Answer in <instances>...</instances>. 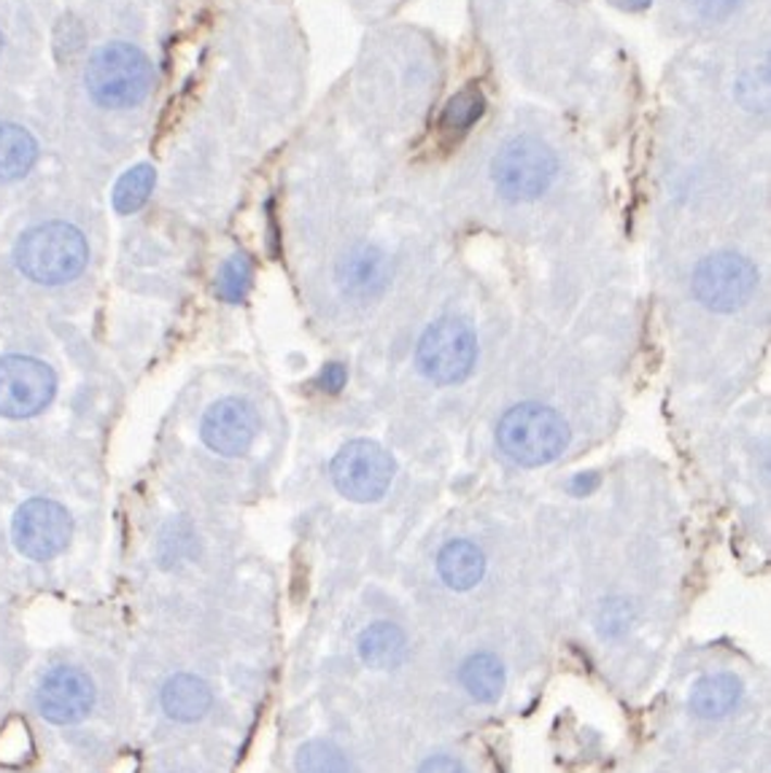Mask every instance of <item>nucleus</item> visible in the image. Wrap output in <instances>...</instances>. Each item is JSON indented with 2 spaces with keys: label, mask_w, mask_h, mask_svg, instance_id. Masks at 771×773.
<instances>
[{
  "label": "nucleus",
  "mask_w": 771,
  "mask_h": 773,
  "mask_svg": "<svg viewBox=\"0 0 771 773\" xmlns=\"http://www.w3.org/2000/svg\"><path fill=\"white\" fill-rule=\"evenodd\" d=\"M496 442L510 461L521 467H545L569 445V426L545 405H516L496 426Z\"/></svg>",
  "instance_id": "obj_1"
},
{
  "label": "nucleus",
  "mask_w": 771,
  "mask_h": 773,
  "mask_svg": "<svg viewBox=\"0 0 771 773\" xmlns=\"http://www.w3.org/2000/svg\"><path fill=\"white\" fill-rule=\"evenodd\" d=\"M16 265L27 278L38 283L74 281L87 265V240L76 227L49 221L27 229L16 243Z\"/></svg>",
  "instance_id": "obj_2"
},
{
  "label": "nucleus",
  "mask_w": 771,
  "mask_h": 773,
  "mask_svg": "<svg viewBox=\"0 0 771 773\" xmlns=\"http://www.w3.org/2000/svg\"><path fill=\"white\" fill-rule=\"evenodd\" d=\"M152 87V63L130 43H109L89 58L87 89L105 109H130L143 103Z\"/></svg>",
  "instance_id": "obj_3"
},
{
  "label": "nucleus",
  "mask_w": 771,
  "mask_h": 773,
  "mask_svg": "<svg viewBox=\"0 0 771 773\" xmlns=\"http://www.w3.org/2000/svg\"><path fill=\"white\" fill-rule=\"evenodd\" d=\"M556 154L538 138L529 136L507 141L491 165L496 189L502 198L513 200V203H527V200H538L540 194H545L556 178Z\"/></svg>",
  "instance_id": "obj_4"
},
{
  "label": "nucleus",
  "mask_w": 771,
  "mask_h": 773,
  "mask_svg": "<svg viewBox=\"0 0 771 773\" xmlns=\"http://www.w3.org/2000/svg\"><path fill=\"white\" fill-rule=\"evenodd\" d=\"M758 286V270L750 259L720 251L707 256L694 270V294L704 307L715 313H734L747 305Z\"/></svg>",
  "instance_id": "obj_5"
},
{
  "label": "nucleus",
  "mask_w": 771,
  "mask_h": 773,
  "mask_svg": "<svg viewBox=\"0 0 771 773\" xmlns=\"http://www.w3.org/2000/svg\"><path fill=\"white\" fill-rule=\"evenodd\" d=\"M418 367L434 383H459L475 367L478 343L472 329L456 318H440L418 343Z\"/></svg>",
  "instance_id": "obj_6"
},
{
  "label": "nucleus",
  "mask_w": 771,
  "mask_h": 773,
  "mask_svg": "<svg viewBox=\"0 0 771 773\" xmlns=\"http://www.w3.org/2000/svg\"><path fill=\"white\" fill-rule=\"evenodd\" d=\"M394 478V461L381 445L370 440H354L340 447L332 461L334 489L351 502H378Z\"/></svg>",
  "instance_id": "obj_7"
},
{
  "label": "nucleus",
  "mask_w": 771,
  "mask_h": 773,
  "mask_svg": "<svg viewBox=\"0 0 771 773\" xmlns=\"http://www.w3.org/2000/svg\"><path fill=\"white\" fill-rule=\"evenodd\" d=\"M11 534H14V545L22 556L33 558V561H49L68 547L74 520H71L68 509L60 507L58 502L30 498L16 509Z\"/></svg>",
  "instance_id": "obj_8"
},
{
  "label": "nucleus",
  "mask_w": 771,
  "mask_h": 773,
  "mask_svg": "<svg viewBox=\"0 0 771 773\" xmlns=\"http://www.w3.org/2000/svg\"><path fill=\"white\" fill-rule=\"evenodd\" d=\"M58 380L49 364L30 356L0 358V416L30 418L54 400Z\"/></svg>",
  "instance_id": "obj_9"
},
{
  "label": "nucleus",
  "mask_w": 771,
  "mask_h": 773,
  "mask_svg": "<svg viewBox=\"0 0 771 773\" xmlns=\"http://www.w3.org/2000/svg\"><path fill=\"white\" fill-rule=\"evenodd\" d=\"M36 704L43 720L54 722V725H74L92 711L94 685L81 669L60 666L41 680Z\"/></svg>",
  "instance_id": "obj_10"
},
{
  "label": "nucleus",
  "mask_w": 771,
  "mask_h": 773,
  "mask_svg": "<svg viewBox=\"0 0 771 773\" xmlns=\"http://www.w3.org/2000/svg\"><path fill=\"white\" fill-rule=\"evenodd\" d=\"M203 442L219 456H240L256 436V416L243 400H222L205 413Z\"/></svg>",
  "instance_id": "obj_11"
},
{
  "label": "nucleus",
  "mask_w": 771,
  "mask_h": 773,
  "mask_svg": "<svg viewBox=\"0 0 771 773\" xmlns=\"http://www.w3.org/2000/svg\"><path fill=\"white\" fill-rule=\"evenodd\" d=\"M338 281L345 294L356 296V300H372L389 283V262L372 245H356L340 262Z\"/></svg>",
  "instance_id": "obj_12"
},
{
  "label": "nucleus",
  "mask_w": 771,
  "mask_h": 773,
  "mask_svg": "<svg viewBox=\"0 0 771 773\" xmlns=\"http://www.w3.org/2000/svg\"><path fill=\"white\" fill-rule=\"evenodd\" d=\"M162 709L176 722H198L211 709V690L200 676L176 674L162 687Z\"/></svg>",
  "instance_id": "obj_13"
},
{
  "label": "nucleus",
  "mask_w": 771,
  "mask_h": 773,
  "mask_svg": "<svg viewBox=\"0 0 771 773\" xmlns=\"http://www.w3.org/2000/svg\"><path fill=\"white\" fill-rule=\"evenodd\" d=\"M438 571L451 591H472L485 574V558L478 545L456 540L440 550Z\"/></svg>",
  "instance_id": "obj_14"
},
{
  "label": "nucleus",
  "mask_w": 771,
  "mask_h": 773,
  "mask_svg": "<svg viewBox=\"0 0 771 773\" xmlns=\"http://www.w3.org/2000/svg\"><path fill=\"white\" fill-rule=\"evenodd\" d=\"M742 698V682L734 674H712L696 682L691 693V709L702 720L725 717Z\"/></svg>",
  "instance_id": "obj_15"
},
{
  "label": "nucleus",
  "mask_w": 771,
  "mask_h": 773,
  "mask_svg": "<svg viewBox=\"0 0 771 773\" xmlns=\"http://www.w3.org/2000/svg\"><path fill=\"white\" fill-rule=\"evenodd\" d=\"M359 655L370 669H396L407 655V638L396 625L376 623L359 638Z\"/></svg>",
  "instance_id": "obj_16"
},
{
  "label": "nucleus",
  "mask_w": 771,
  "mask_h": 773,
  "mask_svg": "<svg viewBox=\"0 0 771 773\" xmlns=\"http://www.w3.org/2000/svg\"><path fill=\"white\" fill-rule=\"evenodd\" d=\"M462 687L475 698V701L494 704L505 690V666L500 658L489 652H478L464 660L459 671Z\"/></svg>",
  "instance_id": "obj_17"
},
{
  "label": "nucleus",
  "mask_w": 771,
  "mask_h": 773,
  "mask_svg": "<svg viewBox=\"0 0 771 773\" xmlns=\"http://www.w3.org/2000/svg\"><path fill=\"white\" fill-rule=\"evenodd\" d=\"M38 145L27 130L16 125H0V181H16L36 165Z\"/></svg>",
  "instance_id": "obj_18"
},
{
  "label": "nucleus",
  "mask_w": 771,
  "mask_h": 773,
  "mask_svg": "<svg viewBox=\"0 0 771 773\" xmlns=\"http://www.w3.org/2000/svg\"><path fill=\"white\" fill-rule=\"evenodd\" d=\"M154 167L152 165H136L119 178L114 189V208L119 213H136L149 200L154 189Z\"/></svg>",
  "instance_id": "obj_19"
},
{
  "label": "nucleus",
  "mask_w": 771,
  "mask_h": 773,
  "mask_svg": "<svg viewBox=\"0 0 771 773\" xmlns=\"http://www.w3.org/2000/svg\"><path fill=\"white\" fill-rule=\"evenodd\" d=\"M36 758V742L33 733L27 731L25 722L16 720L5 722V727L0 731V765L3 769H22Z\"/></svg>",
  "instance_id": "obj_20"
},
{
  "label": "nucleus",
  "mask_w": 771,
  "mask_h": 773,
  "mask_svg": "<svg viewBox=\"0 0 771 773\" xmlns=\"http://www.w3.org/2000/svg\"><path fill=\"white\" fill-rule=\"evenodd\" d=\"M485 100L483 92L478 87H467L462 89L456 98L448 100L443 111V130L448 132H464L475 125V122L483 116Z\"/></svg>",
  "instance_id": "obj_21"
},
{
  "label": "nucleus",
  "mask_w": 771,
  "mask_h": 773,
  "mask_svg": "<svg viewBox=\"0 0 771 773\" xmlns=\"http://www.w3.org/2000/svg\"><path fill=\"white\" fill-rule=\"evenodd\" d=\"M343 752L334 744L311 742L298 752V773H345Z\"/></svg>",
  "instance_id": "obj_22"
},
{
  "label": "nucleus",
  "mask_w": 771,
  "mask_h": 773,
  "mask_svg": "<svg viewBox=\"0 0 771 773\" xmlns=\"http://www.w3.org/2000/svg\"><path fill=\"white\" fill-rule=\"evenodd\" d=\"M216 289H219V296L225 302H232V305L243 302L251 289V262L243 254H235L232 259H227L222 265L219 278H216Z\"/></svg>",
  "instance_id": "obj_23"
},
{
  "label": "nucleus",
  "mask_w": 771,
  "mask_h": 773,
  "mask_svg": "<svg viewBox=\"0 0 771 773\" xmlns=\"http://www.w3.org/2000/svg\"><path fill=\"white\" fill-rule=\"evenodd\" d=\"M736 94H740L742 105L750 111H767L769 105V78L767 71H750L736 84Z\"/></svg>",
  "instance_id": "obj_24"
},
{
  "label": "nucleus",
  "mask_w": 771,
  "mask_h": 773,
  "mask_svg": "<svg viewBox=\"0 0 771 773\" xmlns=\"http://www.w3.org/2000/svg\"><path fill=\"white\" fill-rule=\"evenodd\" d=\"M345 385V367L343 364H329L327 369L321 372V378H318V389L329 391V394H338L340 389Z\"/></svg>",
  "instance_id": "obj_25"
},
{
  "label": "nucleus",
  "mask_w": 771,
  "mask_h": 773,
  "mask_svg": "<svg viewBox=\"0 0 771 773\" xmlns=\"http://www.w3.org/2000/svg\"><path fill=\"white\" fill-rule=\"evenodd\" d=\"M418 773H467V769H464L459 760L448 758V755H438V758H429L427 763L418 769Z\"/></svg>",
  "instance_id": "obj_26"
},
{
  "label": "nucleus",
  "mask_w": 771,
  "mask_h": 773,
  "mask_svg": "<svg viewBox=\"0 0 771 773\" xmlns=\"http://www.w3.org/2000/svg\"><path fill=\"white\" fill-rule=\"evenodd\" d=\"M691 3L696 5L698 14L712 16V20H715V16L729 14V11L736 5V0H691Z\"/></svg>",
  "instance_id": "obj_27"
},
{
  "label": "nucleus",
  "mask_w": 771,
  "mask_h": 773,
  "mask_svg": "<svg viewBox=\"0 0 771 773\" xmlns=\"http://www.w3.org/2000/svg\"><path fill=\"white\" fill-rule=\"evenodd\" d=\"M591 489H596V478H594V474H589V478H583V474H580V478L572 483V491H574V493H583V491L589 493Z\"/></svg>",
  "instance_id": "obj_28"
},
{
  "label": "nucleus",
  "mask_w": 771,
  "mask_h": 773,
  "mask_svg": "<svg viewBox=\"0 0 771 773\" xmlns=\"http://www.w3.org/2000/svg\"><path fill=\"white\" fill-rule=\"evenodd\" d=\"M612 3L620 5V9H629V11H640V9H645L650 0H612Z\"/></svg>",
  "instance_id": "obj_29"
}]
</instances>
